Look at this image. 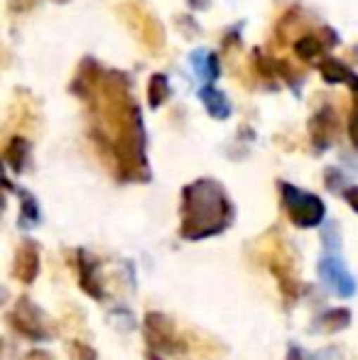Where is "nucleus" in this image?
Returning <instances> with one entry per match:
<instances>
[{
	"label": "nucleus",
	"instance_id": "obj_10",
	"mask_svg": "<svg viewBox=\"0 0 358 360\" xmlns=\"http://www.w3.org/2000/svg\"><path fill=\"white\" fill-rule=\"evenodd\" d=\"M336 130H339V123H336V115L331 108H321L312 115L309 138H312V145H314L317 150H326V147L334 143Z\"/></svg>",
	"mask_w": 358,
	"mask_h": 360
},
{
	"label": "nucleus",
	"instance_id": "obj_8",
	"mask_svg": "<svg viewBox=\"0 0 358 360\" xmlns=\"http://www.w3.org/2000/svg\"><path fill=\"white\" fill-rule=\"evenodd\" d=\"M72 265L77 270V277H79V287L94 299H103L106 297V289H103V282H101V275H98V260H96L91 252L87 250H74L72 252Z\"/></svg>",
	"mask_w": 358,
	"mask_h": 360
},
{
	"label": "nucleus",
	"instance_id": "obj_9",
	"mask_svg": "<svg viewBox=\"0 0 358 360\" xmlns=\"http://www.w3.org/2000/svg\"><path fill=\"white\" fill-rule=\"evenodd\" d=\"M39 275V245L34 240H23L15 250L13 277L23 285H32Z\"/></svg>",
	"mask_w": 358,
	"mask_h": 360
},
{
	"label": "nucleus",
	"instance_id": "obj_19",
	"mask_svg": "<svg viewBox=\"0 0 358 360\" xmlns=\"http://www.w3.org/2000/svg\"><path fill=\"white\" fill-rule=\"evenodd\" d=\"M349 138H351V145L358 150V98H356V105L351 110V118H349Z\"/></svg>",
	"mask_w": 358,
	"mask_h": 360
},
{
	"label": "nucleus",
	"instance_id": "obj_2",
	"mask_svg": "<svg viewBox=\"0 0 358 360\" xmlns=\"http://www.w3.org/2000/svg\"><path fill=\"white\" fill-rule=\"evenodd\" d=\"M258 255H260V260L268 265V270L275 275L282 297L290 299V302L300 297L302 280H300V270H297V255L290 250V245H287L277 233L275 236L263 238Z\"/></svg>",
	"mask_w": 358,
	"mask_h": 360
},
{
	"label": "nucleus",
	"instance_id": "obj_14",
	"mask_svg": "<svg viewBox=\"0 0 358 360\" xmlns=\"http://www.w3.org/2000/svg\"><path fill=\"white\" fill-rule=\"evenodd\" d=\"M201 101H204L206 110H209L214 118H229L231 105H229V101L224 98L221 91H214L211 86H204V89H201Z\"/></svg>",
	"mask_w": 358,
	"mask_h": 360
},
{
	"label": "nucleus",
	"instance_id": "obj_1",
	"mask_svg": "<svg viewBox=\"0 0 358 360\" xmlns=\"http://www.w3.org/2000/svg\"><path fill=\"white\" fill-rule=\"evenodd\" d=\"M179 218V236L184 240H204L231 226L234 206L219 181L196 179L181 189Z\"/></svg>",
	"mask_w": 358,
	"mask_h": 360
},
{
	"label": "nucleus",
	"instance_id": "obj_16",
	"mask_svg": "<svg viewBox=\"0 0 358 360\" xmlns=\"http://www.w3.org/2000/svg\"><path fill=\"white\" fill-rule=\"evenodd\" d=\"M170 98V81L165 74H153L148 84V103L150 108H160Z\"/></svg>",
	"mask_w": 358,
	"mask_h": 360
},
{
	"label": "nucleus",
	"instance_id": "obj_4",
	"mask_svg": "<svg viewBox=\"0 0 358 360\" xmlns=\"http://www.w3.org/2000/svg\"><path fill=\"white\" fill-rule=\"evenodd\" d=\"M280 194H282L285 214L297 228H317L321 221H324L326 206L319 196L297 189V186L287 184V181L280 184Z\"/></svg>",
	"mask_w": 358,
	"mask_h": 360
},
{
	"label": "nucleus",
	"instance_id": "obj_25",
	"mask_svg": "<svg viewBox=\"0 0 358 360\" xmlns=\"http://www.w3.org/2000/svg\"><path fill=\"white\" fill-rule=\"evenodd\" d=\"M54 3H67V0H54Z\"/></svg>",
	"mask_w": 358,
	"mask_h": 360
},
{
	"label": "nucleus",
	"instance_id": "obj_21",
	"mask_svg": "<svg viewBox=\"0 0 358 360\" xmlns=\"http://www.w3.org/2000/svg\"><path fill=\"white\" fill-rule=\"evenodd\" d=\"M344 199H346V204L358 214V186H349V189L344 191Z\"/></svg>",
	"mask_w": 358,
	"mask_h": 360
},
{
	"label": "nucleus",
	"instance_id": "obj_3",
	"mask_svg": "<svg viewBox=\"0 0 358 360\" xmlns=\"http://www.w3.org/2000/svg\"><path fill=\"white\" fill-rule=\"evenodd\" d=\"M145 336H148V343L153 351L165 353V356L174 360L189 356L191 343H194V338L189 333H181L172 319L158 311H150L145 316Z\"/></svg>",
	"mask_w": 358,
	"mask_h": 360
},
{
	"label": "nucleus",
	"instance_id": "obj_20",
	"mask_svg": "<svg viewBox=\"0 0 358 360\" xmlns=\"http://www.w3.org/2000/svg\"><path fill=\"white\" fill-rule=\"evenodd\" d=\"M287 360H321V358H317L314 353L305 351L302 346H290V351H287Z\"/></svg>",
	"mask_w": 358,
	"mask_h": 360
},
{
	"label": "nucleus",
	"instance_id": "obj_13",
	"mask_svg": "<svg viewBox=\"0 0 358 360\" xmlns=\"http://www.w3.org/2000/svg\"><path fill=\"white\" fill-rule=\"evenodd\" d=\"M351 326V311L349 309H329L317 319V328L324 333H339Z\"/></svg>",
	"mask_w": 358,
	"mask_h": 360
},
{
	"label": "nucleus",
	"instance_id": "obj_12",
	"mask_svg": "<svg viewBox=\"0 0 358 360\" xmlns=\"http://www.w3.org/2000/svg\"><path fill=\"white\" fill-rule=\"evenodd\" d=\"M3 157H5V165L10 167L13 172H23L25 165H27V157H30V143L23 138V135H15L5 143V150H3Z\"/></svg>",
	"mask_w": 358,
	"mask_h": 360
},
{
	"label": "nucleus",
	"instance_id": "obj_18",
	"mask_svg": "<svg viewBox=\"0 0 358 360\" xmlns=\"http://www.w3.org/2000/svg\"><path fill=\"white\" fill-rule=\"evenodd\" d=\"M69 358L72 360H98V353H96L91 346H87V343L74 341V343H69Z\"/></svg>",
	"mask_w": 358,
	"mask_h": 360
},
{
	"label": "nucleus",
	"instance_id": "obj_11",
	"mask_svg": "<svg viewBox=\"0 0 358 360\" xmlns=\"http://www.w3.org/2000/svg\"><path fill=\"white\" fill-rule=\"evenodd\" d=\"M319 74L329 84H349L354 89V94L358 96V76L349 67H344L339 59H324V62H319Z\"/></svg>",
	"mask_w": 358,
	"mask_h": 360
},
{
	"label": "nucleus",
	"instance_id": "obj_7",
	"mask_svg": "<svg viewBox=\"0 0 358 360\" xmlns=\"http://www.w3.org/2000/svg\"><path fill=\"white\" fill-rule=\"evenodd\" d=\"M118 13H120V18H123V22L133 30V34L150 49V52H158V49L165 44L162 25H160L158 18H153L143 5L123 3L118 8Z\"/></svg>",
	"mask_w": 358,
	"mask_h": 360
},
{
	"label": "nucleus",
	"instance_id": "obj_24",
	"mask_svg": "<svg viewBox=\"0 0 358 360\" xmlns=\"http://www.w3.org/2000/svg\"><path fill=\"white\" fill-rule=\"evenodd\" d=\"M191 5H196V8H206V0H191Z\"/></svg>",
	"mask_w": 358,
	"mask_h": 360
},
{
	"label": "nucleus",
	"instance_id": "obj_17",
	"mask_svg": "<svg viewBox=\"0 0 358 360\" xmlns=\"http://www.w3.org/2000/svg\"><path fill=\"white\" fill-rule=\"evenodd\" d=\"M20 194V226L23 228H32L39 223V206L34 201L32 194L27 191H18Z\"/></svg>",
	"mask_w": 358,
	"mask_h": 360
},
{
	"label": "nucleus",
	"instance_id": "obj_15",
	"mask_svg": "<svg viewBox=\"0 0 358 360\" xmlns=\"http://www.w3.org/2000/svg\"><path fill=\"white\" fill-rule=\"evenodd\" d=\"M321 52H324V44L317 34H302L300 39H295V54L302 62H314Z\"/></svg>",
	"mask_w": 358,
	"mask_h": 360
},
{
	"label": "nucleus",
	"instance_id": "obj_23",
	"mask_svg": "<svg viewBox=\"0 0 358 360\" xmlns=\"http://www.w3.org/2000/svg\"><path fill=\"white\" fill-rule=\"evenodd\" d=\"M148 360H165V358H160L155 351H148Z\"/></svg>",
	"mask_w": 358,
	"mask_h": 360
},
{
	"label": "nucleus",
	"instance_id": "obj_5",
	"mask_svg": "<svg viewBox=\"0 0 358 360\" xmlns=\"http://www.w3.org/2000/svg\"><path fill=\"white\" fill-rule=\"evenodd\" d=\"M8 323L18 336L27 341H52L54 328L49 316L30 297H20L13 311L8 314Z\"/></svg>",
	"mask_w": 358,
	"mask_h": 360
},
{
	"label": "nucleus",
	"instance_id": "obj_6",
	"mask_svg": "<svg viewBox=\"0 0 358 360\" xmlns=\"http://www.w3.org/2000/svg\"><path fill=\"white\" fill-rule=\"evenodd\" d=\"M324 252H321L319 257V265H317V270H319V277L321 282H324L326 287L331 289L334 294H339V297L349 299L356 294V280L354 275L349 272V267L344 265V260H341L339 255V240L331 243L329 238L324 236Z\"/></svg>",
	"mask_w": 358,
	"mask_h": 360
},
{
	"label": "nucleus",
	"instance_id": "obj_26",
	"mask_svg": "<svg viewBox=\"0 0 358 360\" xmlns=\"http://www.w3.org/2000/svg\"><path fill=\"white\" fill-rule=\"evenodd\" d=\"M356 98H358V96H356Z\"/></svg>",
	"mask_w": 358,
	"mask_h": 360
},
{
	"label": "nucleus",
	"instance_id": "obj_22",
	"mask_svg": "<svg viewBox=\"0 0 358 360\" xmlns=\"http://www.w3.org/2000/svg\"><path fill=\"white\" fill-rule=\"evenodd\" d=\"M23 360H54V358H52V353H47V351H30Z\"/></svg>",
	"mask_w": 358,
	"mask_h": 360
}]
</instances>
